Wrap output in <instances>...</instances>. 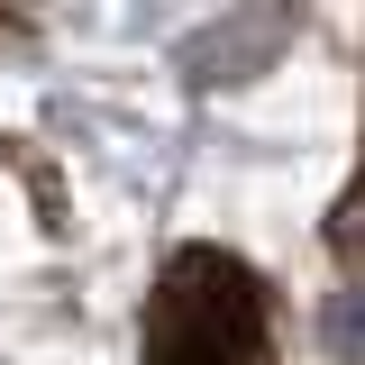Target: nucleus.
<instances>
[{
  "label": "nucleus",
  "mask_w": 365,
  "mask_h": 365,
  "mask_svg": "<svg viewBox=\"0 0 365 365\" xmlns=\"http://www.w3.org/2000/svg\"><path fill=\"white\" fill-rule=\"evenodd\" d=\"M155 365H274L265 292L237 256H182L155 292Z\"/></svg>",
  "instance_id": "f257e3e1"
},
{
  "label": "nucleus",
  "mask_w": 365,
  "mask_h": 365,
  "mask_svg": "<svg viewBox=\"0 0 365 365\" xmlns=\"http://www.w3.org/2000/svg\"><path fill=\"white\" fill-rule=\"evenodd\" d=\"M319 347L338 365H365V283H347V292L319 311Z\"/></svg>",
  "instance_id": "7ed1b4c3"
},
{
  "label": "nucleus",
  "mask_w": 365,
  "mask_h": 365,
  "mask_svg": "<svg viewBox=\"0 0 365 365\" xmlns=\"http://www.w3.org/2000/svg\"><path fill=\"white\" fill-rule=\"evenodd\" d=\"M329 247H338V256H365V182L338 201V220H329Z\"/></svg>",
  "instance_id": "20e7f679"
},
{
  "label": "nucleus",
  "mask_w": 365,
  "mask_h": 365,
  "mask_svg": "<svg viewBox=\"0 0 365 365\" xmlns=\"http://www.w3.org/2000/svg\"><path fill=\"white\" fill-rule=\"evenodd\" d=\"M292 37V0H256V9H237L228 28L182 46V73L192 83H237V73H265V55Z\"/></svg>",
  "instance_id": "f03ea898"
}]
</instances>
